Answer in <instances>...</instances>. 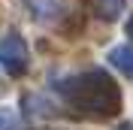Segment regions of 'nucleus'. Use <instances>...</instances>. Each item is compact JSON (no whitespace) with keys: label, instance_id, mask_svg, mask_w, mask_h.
<instances>
[{"label":"nucleus","instance_id":"f257e3e1","mask_svg":"<svg viewBox=\"0 0 133 130\" xmlns=\"http://www.w3.org/2000/svg\"><path fill=\"white\" fill-rule=\"evenodd\" d=\"M58 91H64L73 106H79L88 115H97V118H112L121 109V91L112 82V76L103 70H91L70 82H61Z\"/></svg>","mask_w":133,"mask_h":130},{"label":"nucleus","instance_id":"f03ea898","mask_svg":"<svg viewBox=\"0 0 133 130\" xmlns=\"http://www.w3.org/2000/svg\"><path fill=\"white\" fill-rule=\"evenodd\" d=\"M30 64V55H27V46L18 33H6L0 40V67L12 76H21Z\"/></svg>","mask_w":133,"mask_h":130},{"label":"nucleus","instance_id":"7ed1b4c3","mask_svg":"<svg viewBox=\"0 0 133 130\" xmlns=\"http://www.w3.org/2000/svg\"><path fill=\"white\" fill-rule=\"evenodd\" d=\"M24 6L39 21H55L64 15V0H24Z\"/></svg>","mask_w":133,"mask_h":130},{"label":"nucleus","instance_id":"20e7f679","mask_svg":"<svg viewBox=\"0 0 133 130\" xmlns=\"http://www.w3.org/2000/svg\"><path fill=\"white\" fill-rule=\"evenodd\" d=\"M109 61H112L124 76H133V49H130V46H118V49H112V51H109Z\"/></svg>","mask_w":133,"mask_h":130},{"label":"nucleus","instance_id":"39448f33","mask_svg":"<svg viewBox=\"0 0 133 130\" xmlns=\"http://www.w3.org/2000/svg\"><path fill=\"white\" fill-rule=\"evenodd\" d=\"M0 130H18V112L12 106H0Z\"/></svg>","mask_w":133,"mask_h":130},{"label":"nucleus","instance_id":"423d86ee","mask_svg":"<svg viewBox=\"0 0 133 130\" xmlns=\"http://www.w3.org/2000/svg\"><path fill=\"white\" fill-rule=\"evenodd\" d=\"M103 18H115L118 15V9H124V0H109V3H103Z\"/></svg>","mask_w":133,"mask_h":130},{"label":"nucleus","instance_id":"0eeeda50","mask_svg":"<svg viewBox=\"0 0 133 130\" xmlns=\"http://www.w3.org/2000/svg\"><path fill=\"white\" fill-rule=\"evenodd\" d=\"M127 33H130V36H133V18H130V21H127Z\"/></svg>","mask_w":133,"mask_h":130}]
</instances>
